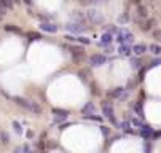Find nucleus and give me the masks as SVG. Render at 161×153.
<instances>
[{"instance_id": "nucleus-1", "label": "nucleus", "mask_w": 161, "mask_h": 153, "mask_svg": "<svg viewBox=\"0 0 161 153\" xmlns=\"http://www.w3.org/2000/svg\"><path fill=\"white\" fill-rule=\"evenodd\" d=\"M101 107H102V113H104V117L107 118L113 126H118V121H116V117H115V110H113V102L104 101Z\"/></svg>"}, {"instance_id": "nucleus-2", "label": "nucleus", "mask_w": 161, "mask_h": 153, "mask_svg": "<svg viewBox=\"0 0 161 153\" xmlns=\"http://www.w3.org/2000/svg\"><path fill=\"white\" fill-rule=\"evenodd\" d=\"M116 42H118L120 45H129V43L134 42V35H132L128 29H120L118 32H116Z\"/></svg>"}, {"instance_id": "nucleus-3", "label": "nucleus", "mask_w": 161, "mask_h": 153, "mask_svg": "<svg viewBox=\"0 0 161 153\" xmlns=\"http://www.w3.org/2000/svg\"><path fill=\"white\" fill-rule=\"evenodd\" d=\"M86 19H88V22H91V24H94V26L104 22V16H102V13L97 11V10H94V8H90L86 11Z\"/></svg>"}, {"instance_id": "nucleus-4", "label": "nucleus", "mask_w": 161, "mask_h": 153, "mask_svg": "<svg viewBox=\"0 0 161 153\" xmlns=\"http://www.w3.org/2000/svg\"><path fill=\"white\" fill-rule=\"evenodd\" d=\"M137 24L140 27L142 32H152L156 26V19L155 18H145V19H139Z\"/></svg>"}, {"instance_id": "nucleus-5", "label": "nucleus", "mask_w": 161, "mask_h": 153, "mask_svg": "<svg viewBox=\"0 0 161 153\" xmlns=\"http://www.w3.org/2000/svg\"><path fill=\"white\" fill-rule=\"evenodd\" d=\"M69 53H70L72 59H74L75 62H80V61L85 57V48L80 46V45H72L69 48Z\"/></svg>"}, {"instance_id": "nucleus-6", "label": "nucleus", "mask_w": 161, "mask_h": 153, "mask_svg": "<svg viewBox=\"0 0 161 153\" xmlns=\"http://www.w3.org/2000/svg\"><path fill=\"white\" fill-rule=\"evenodd\" d=\"M90 64L92 67H102V66L107 64V56L102 54V53H96L90 57Z\"/></svg>"}, {"instance_id": "nucleus-7", "label": "nucleus", "mask_w": 161, "mask_h": 153, "mask_svg": "<svg viewBox=\"0 0 161 153\" xmlns=\"http://www.w3.org/2000/svg\"><path fill=\"white\" fill-rule=\"evenodd\" d=\"M66 29L69 30L70 34H83L85 30L88 29L86 26H81V24H78V22H75V21H69L66 24Z\"/></svg>"}, {"instance_id": "nucleus-8", "label": "nucleus", "mask_w": 161, "mask_h": 153, "mask_svg": "<svg viewBox=\"0 0 161 153\" xmlns=\"http://www.w3.org/2000/svg\"><path fill=\"white\" fill-rule=\"evenodd\" d=\"M145 18H148V8L144 6L142 3H140V5H136V21L145 19Z\"/></svg>"}, {"instance_id": "nucleus-9", "label": "nucleus", "mask_w": 161, "mask_h": 153, "mask_svg": "<svg viewBox=\"0 0 161 153\" xmlns=\"http://www.w3.org/2000/svg\"><path fill=\"white\" fill-rule=\"evenodd\" d=\"M72 18H74L75 22H78V24H81V26H86V24H88L86 15H85L83 11H78V10H75V11L72 13Z\"/></svg>"}, {"instance_id": "nucleus-10", "label": "nucleus", "mask_w": 161, "mask_h": 153, "mask_svg": "<svg viewBox=\"0 0 161 153\" xmlns=\"http://www.w3.org/2000/svg\"><path fill=\"white\" fill-rule=\"evenodd\" d=\"M125 96H126V89L123 86H118L108 93V97H110V99H123Z\"/></svg>"}, {"instance_id": "nucleus-11", "label": "nucleus", "mask_w": 161, "mask_h": 153, "mask_svg": "<svg viewBox=\"0 0 161 153\" xmlns=\"http://www.w3.org/2000/svg\"><path fill=\"white\" fill-rule=\"evenodd\" d=\"M40 29L46 34H56L57 32V26L53 24V22H42V24H40Z\"/></svg>"}, {"instance_id": "nucleus-12", "label": "nucleus", "mask_w": 161, "mask_h": 153, "mask_svg": "<svg viewBox=\"0 0 161 153\" xmlns=\"http://www.w3.org/2000/svg\"><path fill=\"white\" fill-rule=\"evenodd\" d=\"M139 129H140V136H142L144 139H147V140H148V139L152 137V134H153V128L150 126V124H142V126H140Z\"/></svg>"}, {"instance_id": "nucleus-13", "label": "nucleus", "mask_w": 161, "mask_h": 153, "mask_svg": "<svg viewBox=\"0 0 161 153\" xmlns=\"http://www.w3.org/2000/svg\"><path fill=\"white\" fill-rule=\"evenodd\" d=\"M131 51L136 54V56H142V54L147 51V45L145 43H136L134 46H131Z\"/></svg>"}, {"instance_id": "nucleus-14", "label": "nucleus", "mask_w": 161, "mask_h": 153, "mask_svg": "<svg viewBox=\"0 0 161 153\" xmlns=\"http://www.w3.org/2000/svg\"><path fill=\"white\" fill-rule=\"evenodd\" d=\"M115 37L112 35V34H107L104 32V35L101 37V42H99V46H107V45H112V42H113Z\"/></svg>"}, {"instance_id": "nucleus-15", "label": "nucleus", "mask_w": 161, "mask_h": 153, "mask_svg": "<svg viewBox=\"0 0 161 153\" xmlns=\"http://www.w3.org/2000/svg\"><path fill=\"white\" fill-rule=\"evenodd\" d=\"M3 30H5V32H8V34H18V35H21V34H22V29L19 26H16V24H6V26H3Z\"/></svg>"}, {"instance_id": "nucleus-16", "label": "nucleus", "mask_w": 161, "mask_h": 153, "mask_svg": "<svg viewBox=\"0 0 161 153\" xmlns=\"http://www.w3.org/2000/svg\"><path fill=\"white\" fill-rule=\"evenodd\" d=\"M91 113H96V105L92 102H86L81 107V115H91Z\"/></svg>"}, {"instance_id": "nucleus-17", "label": "nucleus", "mask_w": 161, "mask_h": 153, "mask_svg": "<svg viewBox=\"0 0 161 153\" xmlns=\"http://www.w3.org/2000/svg\"><path fill=\"white\" fill-rule=\"evenodd\" d=\"M29 112H32L34 115H42L43 108H42V105H40L38 102H34V101H30V108H29Z\"/></svg>"}, {"instance_id": "nucleus-18", "label": "nucleus", "mask_w": 161, "mask_h": 153, "mask_svg": "<svg viewBox=\"0 0 161 153\" xmlns=\"http://www.w3.org/2000/svg\"><path fill=\"white\" fill-rule=\"evenodd\" d=\"M13 101H15L16 104L19 105V107L26 108V110H29V108H30V101L24 99V97H13Z\"/></svg>"}, {"instance_id": "nucleus-19", "label": "nucleus", "mask_w": 161, "mask_h": 153, "mask_svg": "<svg viewBox=\"0 0 161 153\" xmlns=\"http://www.w3.org/2000/svg\"><path fill=\"white\" fill-rule=\"evenodd\" d=\"M118 53H120V56L128 57V56H131V54H132V51H131V46H129V45H120Z\"/></svg>"}, {"instance_id": "nucleus-20", "label": "nucleus", "mask_w": 161, "mask_h": 153, "mask_svg": "<svg viewBox=\"0 0 161 153\" xmlns=\"http://www.w3.org/2000/svg\"><path fill=\"white\" fill-rule=\"evenodd\" d=\"M118 128H121L123 131L129 132V134H134V131L131 129V123H129V121H123V123H118Z\"/></svg>"}, {"instance_id": "nucleus-21", "label": "nucleus", "mask_w": 161, "mask_h": 153, "mask_svg": "<svg viewBox=\"0 0 161 153\" xmlns=\"http://www.w3.org/2000/svg\"><path fill=\"white\" fill-rule=\"evenodd\" d=\"M148 50L152 51L155 56H160V54H161V46L156 45V43H152V45H148Z\"/></svg>"}, {"instance_id": "nucleus-22", "label": "nucleus", "mask_w": 161, "mask_h": 153, "mask_svg": "<svg viewBox=\"0 0 161 153\" xmlns=\"http://www.w3.org/2000/svg\"><path fill=\"white\" fill-rule=\"evenodd\" d=\"M27 38H29L30 42H38V40H42V35H40L38 32H29L27 34Z\"/></svg>"}, {"instance_id": "nucleus-23", "label": "nucleus", "mask_w": 161, "mask_h": 153, "mask_svg": "<svg viewBox=\"0 0 161 153\" xmlns=\"http://www.w3.org/2000/svg\"><path fill=\"white\" fill-rule=\"evenodd\" d=\"M83 118H85V120L99 121V123H102V120H104V118H102V117H99V115H96V113H91V115H83Z\"/></svg>"}, {"instance_id": "nucleus-24", "label": "nucleus", "mask_w": 161, "mask_h": 153, "mask_svg": "<svg viewBox=\"0 0 161 153\" xmlns=\"http://www.w3.org/2000/svg\"><path fill=\"white\" fill-rule=\"evenodd\" d=\"M75 42H78V43H81V45H90L91 43V40L88 38V37H83V35H78V37H75Z\"/></svg>"}, {"instance_id": "nucleus-25", "label": "nucleus", "mask_w": 161, "mask_h": 153, "mask_svg": "<svg viewBox=\"0 0 161 153\" xmlns=\"http://www.w3.org/2000/svg\"><path fill=\"white\" fill-rule=\"evenodd\" d=\"M0 142H2V144H10V136H8V132L6 131H2L0 132Z\"/></svg>"}, {"instance_id": "nucleus-26", "label": "nucleus", "mask_w": 161, "mask_h": 153, "mask_svg": "<svg viewBox=\"0 0 161 153\" xmlns=\"http://www.w3.org/2000/svg\"><path fill=\"white\" fill-rule=\"evenodd\" d=\"M0 3H2V5L5 6L6 10H13V8H15V3H13V0H0Z\"/></svg>"}, {"instance_id": "nucleus-27", "label": "nucleus", "mask_w": 161, "mask_h": 153, "mask_svg": "<svg viewBox=\"0 0 161 153\" xmlns=\"http://www.w3.org/2000/svg\"><path fill=\"white\" fill-rule=\"evenodd\" d=\"M140 66H142V61H140L139 57L131 59V67H132V69H140Z\"/></svg>"}, {"instance_id": "nucleus-28", "label": "nucleus", "mask_w": 161, "mask_h": 153, "mask_svg": "<svg viewBox=\"0 0 161 153\" xmlns=\"http://www.w3.org/2000/svg\"><path fill=\"white\" fill-rule=\"evenodd\" d=\"M134 110L137 112V115H139L140 118H144V117H145V115H144V108H142V104H140V102H137V104L134 105Z\"/></svg>"}, {"instance_id": "nucleus-29", "label": "nucleus", "mask_w": 161, "mask_h": 153, "mask_svg": "<svg viewBox=\"0 0 161 153\" xmlns=\"http://www.w3.org/2000/svg\"><path fill=\"white\" fill-rule=\"evenodd\" d=\"M128 21H129V15H128V13H123V15L118 16V22H120V24H126Z\"/></svg>"}, {"instance_id": "nucleus-30", "label": "nucleus", "mask_w": 161, "mask_h": 153, "mask_svg": "<svg viewBox=\"0 0 161 153\" xmlns=\"http://www.w3.org/2000/svg\"><path fill=\"white\" fill-rule=\"evenodd\" d=\"M69 115H54V123H61V121H66Z\"/></svg>"}, {"instance_id": "nucleus-31", "label": "nucleus", "mask_w": 161, "mask_h": 153, "mask_svg": "<svg viewBox=\"0 0 161 153\" xmlns=\"http://www.w3.org/2000/svg\"><path fill=\"white\" fill-rule=\"evenodd\" d=\"M105 32H107V34H112V35H115V34L118 32V29H116V26H107V27H105Z\"/></svg>"}, {"instance_id": "nucleus-32", "label": "nucleus", "mask_w": 161, "mask_h": 153, "mask_svg": "<svg viewBox=\"0 0 161 153\" xmlns=\"http://www.w3.org/2000/svg\"><path fill=\"white\" fill-rule=\"evenodd\" d=\"M69 115V110H64V108H53V115Z\"/></svg>"}, {"instance_id": "nucleus-33", "label": "nucleus", "mask_w": 161, "mask_h": 153, "mask_svg": "<svg viewBox=\"0 0 161 153\" xmlns=\"http://www.w3.org/2000/svg\"><path fill=\"white\" fill-rule=\"evenodd\" d=\"M131 124H132V126H136V128H140V126H142V120H140V118H132V120H131Z\"/></svg>"}, {"instance_id": "nucleus-34", "label": "nucleus", "mask_w": 161, "mask_h": 153, "mask_svg": "<svg viewBox=\"0 0 161 153\" xmlns=\"http://www.w3.org/2000/svg\"><path fill=\"white\" fill-rule=\"evenodd\" d=\"M13 128H15V131L18 132V134H21V132H22V126L19 124V121H13Z\"/></svg>"}, {"instance_id": "nucleus-35", "label": "nucleus", "mask_w": 161, "mask_h": 153, "mask_svg": "<svg viewBox=\"0 0 161 153\" xmlns=\"http://www.w3.org/2000/svg\"><path fill=\"white\" fill-rule=\"evenodd\" d=\"M160 37H161V30H160V29H153V38H155L156 42H158Z\"/></svg>"}, {"instance_id": "nucleus-36", "label": "nucleus", "mask_w": 161, "mask_h": 153, "mask_svg": "<svg viewBox=\"0 0 161 153\" xmlns=\"http://www.w3.org/2000/svg\"><path fill=\"white\" fill-rule=\"evenodd\" d=\"M101 131H102V134H104V136L110 134V128H108V126H101Z\"/></svg>"}, {"instance_id": "nucleus-37", "label": "nucleus", "mask_w": 161, "mask_h": 153, "mask_svg": "<svg viewBox=\"0 0 161 153\" xmlns=\"http://www.w3.org/2000/svg\"><path fill=\"white\" fill-rule=\"evenodd\" d=\"M160 64H161V62H160V59H153L152 62H150V67H148V69H152V67H158Z\"/></svg>"}, {"instance_id": "nucleus-38", "label": "nucleus", "mask_w": 161, "mask_h": 153, "mask_svg": "<svg viewBox=\"0 0 161 153\" xmlns=\"http://www.w3.org/2000/svg\"><path fill=\"white\" fill-rule=\"evenodd\" d=\"M6 13H8V10H6L5 6H3L2 3H0V16H2V18H3V16H5Z\"/></svg>"}, {"instance_id": "nucleus-39", "label": "nucleus", "mask_w": 161, "mask_h": 153, "mask_svg": "<svg viewBox=\"0 0 161 153\" xmlns=\"http://www.w3.org/2000/svg\"><path fill=\"white\" fill-rule=\"evenodd\" d=\"M107 0H91V5H102V3H105Z\"/></svg>"}, {"instance_id": "nucleus-40", "label": "nucleus", "mask_w": 161, "mask_h": 153, "mask_svg": "<svg viewBox=\"0 0 161 153\" xmlns=\"http://www.w3.org/2000/svg\"><path fill=\"white\" fill-rule=\"evenodd\" d=\"M67 128H69V123H62V124H59L57 129H59V131H64V129H67Z\"/></svg>"}, {"instance_id": "nucleus-41", "label": "nucleus", "mask_w": 161, "mask_h": 153, "mask_svg": "<svg viewBox=\"0 0 161 153\" xmlns=\"http://www.w3.org/2000/svg\"><path fill=\"white\" fill-rule=\"evenodd\" d=\"M78 2L81 3V5H85V6H88V5H91V0H78Z\"/></svg>"}, {"instance_id": "nucleus-42", "label": "nucleus", "mask_w": 161, "mask_h": 153, "mask_svg": "<svg viewBox=\"0 0 161 153\" xmlns=\"http://www.w3.org/2000/svg\"><path fill=\"white\" fill-rule=\"evenodd\" d=\"M66 40H69V42H75V35H74V34H72V35L69 34V35H66Z\"/></svg>"}, {"instance_id": "nucleus-43", "label": "nucleus", "mask_w": 161, "mask_h": 153, "mask_svg": "<svg viewBox=\"0 0 161 153\" xmlns=\"http://www.w3.org/2000/svg\"><path fill=\"white\" fill-rule=\"evenodd\" d=\"M78 77H80L83 81H86V80H88V78H86V73H83V72H80V73H78Z\"/></svg>"}, {"instance_id": "nucleus-44", "label": "nucleus", "mask_w": 161, "mask_h": 153, "mask_svg": "<svg viewBox=\"0 0 161 153\" xmlns=\"http://www.w3.org/2000/svg\"><path fill=\"white\" fill-rule=\"evenodd\" d=\"M129 2H131L132 5H140V3H142V0H129Z\"/></svg>"}, {"instance_id": "nucleus-45", "label": "nucleus", "mask_w": 161, "mask_h": 153, "mask_svg": "<svg viewBox=\"0 0 161 153\" xmlns=\"http://www.w3.org/2000/svg\"><path fill=\"white\" fill-rule=\"evenodd\" d=\"M21 2H22V3H26L27 6H29V5H32V0H21Z\"/></svg>"}, {"instance_id": "nucleus-46", "label": "nucleus", "mask_w": 161, "mask_h": 153, "mask_svg": "<svg viewBox=\"0 0 161 153\" xmlns=\"http://www.w3.org/2000/svg\"><path fill=\"white\" fill-rule=\"evenodd\" d=\"M15 153H22V150H21V148H16V150H15Z\"/></svg>"}, {"instance_id": "nucleus-47", "label": "nucleus", "mask_w": 161, "mask_h": 153, "mask_svg": "<svg viewBox=\"0 0 161 153\" xmlns=\"http://www.w3.org/2000/svg\"><path fill=\"white\" fill-rule=\"evenodd\" d=\"M2 19H3V18H2V16H0V21H2Z\"/></svg>"}, {"instance_id": "nucleus-48", "label": "nucleus", "mask_w": 161, "mask_h": 153, "mask_svg": "<svg viewBox=\"0 0 161 153\" xmlns=\"http://www.w3.org/2000/svg\"><path fill=\"white\" fill-rule=\"evenodd\" d=\"M42 153H46V152H42Z\"/></svg>"}]
</instances>
